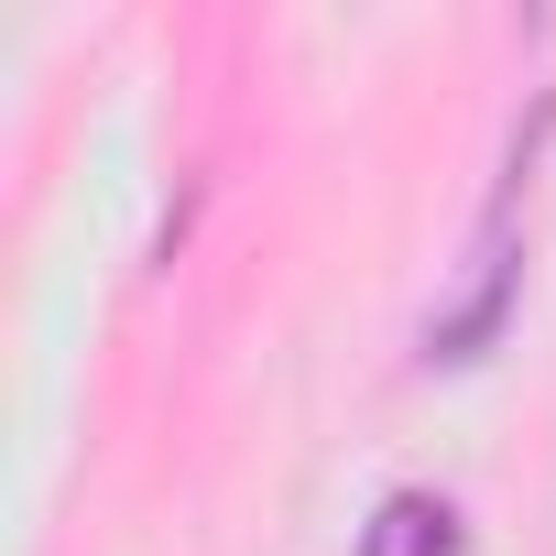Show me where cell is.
Wrapping results in <instances>:
<instances>
[{
	"label": "cell",
	"mask_w": 556,
	"mask_h": 556,
	"mask_svg": "<svg viewBox=\"0 0 556 556\" xmlns=\"http://www.w3.org/2000/svg\"><path fill=\"white\" fill-rule=\"evenodd\" d=\"M350 556H469V534H458V502L447 491H382Z\"/></svg>",
	"instance_id": "obj_1"
}]
</instances>
